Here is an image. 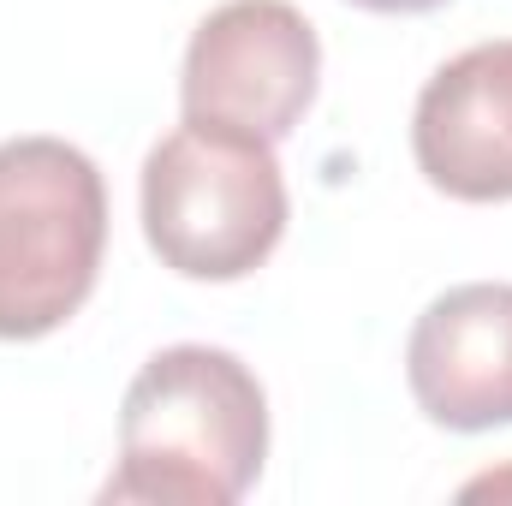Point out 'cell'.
Instances as JSON below:
<instances>
[{
  "label": "cell",
  "mask_w": 512,
  "mask_h": 506,
  "mask_svg": "<svg viewBox=\"0 0 512 506\" xmlns=\"http://www.w3.org/2000/svg\"><path fill=\"white\" fill-rule=\"evenodd\" d=\"M405 381L429 423L483 435L512 423V286L471 280L441 292L411 340H405Z\"/></svg>",
  "instance_id": "5"
},
{
  "label": "cell",
  "mask_w": 512,
  "mask_h": 506,
  "mask_svg": "<svg viewBox=\"0 0 512 506\" xmlns=\"http://www.w3.org/2000/svg\"><path fill=\"white\" fill-rule=\"evenodd\" d=\"M316 78L322 42L292 0H227L191 30L179 102L197 120L245 126L280 143L310 114Z\"/></svg>",
  "instance_id": "4"
},
{
  "label": "cell",
  "mask_w": 512,
  "mask_h": 506,
  "mask_svg": "<svg viewBox=\"0 0 512 506\" xmlns=\"http://www.w3.org/2000/svg\"><path fill=\"white\" fill-rule=\"evenodd\" d=\"M143 239L185 280H245L286 233L274 143L185 114L143 161Z\"/></svg>",
  "instance_id": "2"
},
{
  "label": "cell",
  "mask_w": 512,
  "mask_h": 506,
  "mask_svg": "<svg viewBox=\"0 0 512 506\" xmlns=\"http://www.w3.org/2000/svg\"><path fill=\"white\" fill-rule=\"evenodd\" d=\"M352 6H364V12H435L447 0H352Z\"/></svg>",
  "instance_id": "7"
},
{
  "label": "cell",
  "mask_w": 512,
  "mask_h": 506,
  "mask_svg": "<svg viewBox=\"0 0 512 506\" xmlns=\"http://www.w3.org/2000/svg\"><path fill=\"white\" fill-rule=\"evenodd\" d=\"M108 251V191L66 137L0 143V340L66 328L96 292Z\"/></svg>",
  "instance_id": "3"
},
{
  "label": "cell",
  "mask_w": 512,
  "mask_h": 506,
  "mask_svg": "<svg viewBox=\"0 0 512 506\" xmlns=\"http://www.w3.org/2000/svg\"><path fill=\"white\" fill-rule=\"evenodd\" d=\"M411 155L459 203H512V36L465 48L423 84Z\"/></svg>",
  "instance_id": "6"
},
{
  "label": "cell",
  "mask_w": 512,
  "mask_h": 506,
  "mask_svg": "<svg viewBox=\"0 0 512 506\" xmlns=\"http://www.w3.org/2000/svg\"><path fill=\"white\" fill-rule=\"evenodd\" d=\"M268 459V399L221 346H167L126 387L120 471L102 501L233 506Z\"/></svg>",
  "instance_id": "1"
}]
</instances>
